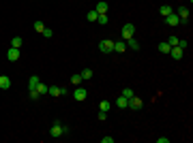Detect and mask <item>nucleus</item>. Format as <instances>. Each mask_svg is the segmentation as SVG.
<instances>
[{"label":"nucleus","instance_id":"nucleus-12","mask_svg":"<svg viewBox=\"0 0 193 143\" xmlns=\"http://www.w3.org/2000/svg\"><path fill=\"white\" fill-rule=\"evenodd\" d=\"M114 105H116V107H118V109H127V107H129V100H127V98H124V96H118V98H116V103H114Z\"/></svg>","mask_w":193,"mask_h":143},{"label":"nucleus","instance_id":"nucleus-2","mask_svg":"<svg viewBox=\"0 0 193 143\" xmlns=\"http://www.w3.org/2000/svg\"><path fill=\"white\" fill-rule=\"evenodd\" d=\"M142 107H144V100H142L140 96H131V98H129V109H133V111H140Z\"/></svg>","mask_w":193,"mask_h":143},{"label":"nucleus","instance_id":"nucleus-5","mask_svg":"<svg viewBox=\"0 0 193 143\" xmlns=\"http://www.w3.org/2000/svg\"><path fill=\"white\" fill-rule=\"evenodd\" d=\"M69 92L67 88H60V85H49V90H47V94H52V96H64Z\"/></svg>","mask_w":193,"mask_h":143},{"label":"nucleus","instance_id":"nucleus-15","mask_svg":"<svg viewBox=\"0 0 193 143\" xmlns=\"http://www.w3.org/2000/svg\"><path fill=\"white\" fill-rule=\"evenodd\" d=\"M39 84H41V79H39L36 75H32V77L28 79V88H30V90H35V88H36Z\"/></svg>","mask_w":193,"mask_h":143},{"label":"nucleus","instance_id":"nucleus-11","mask_svg":"<svg viewBox=\"0 0 193 143\" xmlns=\"http://www.w3.org/2000/svg\"><path fill=\"white\" fill-rule=\"evenodd\" d=\"M165 24L168 26H178L180 24V22H178V15H176V13H169L168 17H165Z\"/></svg>","mask_w":193,"mask_h":143},{"label":"nucleus","instance_id":"nucleus-30","mask_svg":"<svg viewBox=\"0 0 193 143\" xmlns=\"http://www.w3.org/2000/svg\"><path fill=\"white\" fill-rule=\"evenodd\" d=\"M41 34L45 36V38H52V34H54V32H52V28H45V30H43Z\"/></svg>","mask_w":193,"mask_h":143},{"label":"nucleus","instance_id":"nucleus-34","mask_svg":"<svg viewBox=\"0 0 193 143\" xmlns=\"http://www.w3.org/2000/svg\"><path fill=\"white\" fill-rule=\"evenodd\" d=\"M101 141H103V143H114V137H103Z\"/></svg>","mask_w":193,"mask_h":143},{"label":"nucleus","instance_id":"nucleus-25","mask_svg":"<svg viewBox=\"0 0 193 143\" xmlns=\"http://www.w3.org/2000/svg\"><path fill=\"white\" fill-rule=\"evenodd\" d=\"M122 96H124V98L129 100V98H131V96H135V94H133V90H131V88H124V90H122Z\"/></svg>","mask_w":193,"mask_h":143},{"label":"nucleus","instance_id":"nucleus-27","mask_svg":"<svg viewBox=\"0 0 193 143\" xmlns=\"http://www.w3.org/2000/svg\"><path fill=\"white\" fill-rule=\"evenodd\" d=\"M165 43H168L169 47H174V45H178V38H176V36H169L168 41H165Z\"/></svg>","mask_w":193,"mask_h":143},{"label":"nucleus","instance_id":"nucleus-4","mask_svg":"<svg viewBox=\"0 0 193 143\" xmlns=\"http://www.w3.org/2000/svg\"><path fill=\"white\" fill-rule=\"evenodd\" d=\"M133 34H135V26L133 24H124L122 26V38H124V41L133 38Z\"/></svg>","mask_w":193,"mask_h":143},{"label":"nucleus","instance_id":"nucleus-16","mask_svg":"<svg viewBox=\"0 0 193 143\" xmlns=\"http://www.w3.org/2000/svg\"><path fill=\"white\" fill-rule=\"evenodd\" d=\"M109 107H112V103H109V100H105V98H103V100L99 103V111H105V113H108Z\"/></svg>","mask_w":193,"mask_h":143},{"label":"nucleus","instance_id":"nucleus-28","mask_svg":"<svg viewBox=\"0 0 193 143\" xmlns=\"http://www.w3.org/2000/svg\"><path fill=\"white\" fill-rule=\"evenodd\" d=\"M71 84L73 85H80V84H82V77H80V75H73V77H71Z\"/></svg>","mask_w":193,"mask_h":143},{"label":"nucleus","instance_id":"nucleus-8","mask_svg":"<svg viewBox=\"0 0 193 143\" xmlns=\"http://www.w3.org/2000/svg\"><path fill=\"white\" fill-rule=\"evenodd\" d=\"M86 88H82V85H77V88H75V92H73V98H75V100H86Z\"/></svg>","mask_w":193,"mask_h":143},{"label":"nucleus","instance_id":"nucleus-21","mask_svg":"<svg viewBox=\"0 0 193 143\" xmlns=\"http://www.w3.org/2000/svg\"><path fill=\"white\" fill-rule=\"evenodd\" d=\"M96 17H99V13H96V11H88V13H86V19H88V22H96Z\"/></svg>","mask_w":193,"mask_h":143},{"label":"nucleus","instance_id":"nucleus-20","mask_svg":"<svg viewBox=\"0 0 193 143\" xmlns=\"http://www.w3.org/2000/svg\"><path fill=\"white\" fill-rule=\"evenodd\" d=\"M47 90H49V85H45V84H39L36 85V92L43 96V94H47Z\"/></svg>","mask_w":193,"mask_h":143},{"label":"nucleus","instance_id":"nucleus-31","mask_svg":"<svg viewBox=\"0 0 193 143\" xmlns=\"http://www.w3.org/2000/svg\"><path fill=\"white\" fill-rule=\"evenodd\" d=\"M96 120H101V122H103V120H108V113H105V111H99V115H96Z\"/></svg>","mask_w":193,"mask_h":143},{"label":"nucleus","instance_id":"nucleus-13","mask_svg":"<svg viewBox=\"0 0 193 143\" xmlns=\"http://www.w3.org/2000/svg\"><path fill=\"white\" fill-rule=\"evenodd\" d=\"M11 88V79L7 75H0V90H9Z\"/></svg>","mask_w":193,"mask_h":143},{"label":"nucleus","instance_id":"nucleus-17","mask_svg":"<svg viewBox=\"0 0 193 143\" xmlns=\"http://www.w3.org/2000/svg\"><path fill=\"white\" fill-rule=\"evenodd\" d=\"M159 13H161L163 17H168L169 13H172V7H169V4H161V7H159Z\"/></svg>","mask_w":193,"mask_h":143},{"label":"nucleus","instance_id":"nucleus-24","mask_svg":"<svg viewBox=\"0 0 193 143\" xmlns=\"http://www.w3.org/2000/svg\"><path fill=\"white\" fill-rule=\"evenodd\" d=\"M43 30H45V26H43V22H35V32H39V34H41Z\"/></svg>","mask_w":193,"mask_h":143},{"label":"nucleus","instance_id":"nucleus-29","mask_svg":"<svg viewBox=\"0 0 193 143\" xmlns=\"http://www.w3.org/2000/svg\"><path fill=\"white\" fill-rule=\"evenodd\" d=\"M30 98H32V100H39V98H41V94L36 92V88H35V90H30Z\"/></svg>","mask_w":193,"mask_h":143},{"label":"nucleus","instance_id":"nucleus-33","mask_svg":"<svg viewBox=\"0 0 193 143\" xmlns=\"http://www.w3.org/2000/svg\"><path fill=\"white\" fill-rule=\"evenodd\" d=\"M187 45H189L187 41H178V47H180V49H187Z\"/></svg>","mask_w":193,"mask_h":143},{"label":"nucleus","instance_id":"nucleus-23","mask_svg":"<svg viewBox=\"0 0 193 143\" xmlns=\"http://www.w3.org/2000/svg\"><path fill=\"white\" fill-rule=\"evenodd\" d=\"M169 49L172 47H169L168 43H159V51H161V54H169Z\"/></svg>","mask_w":193,"mask_h":143},{"label":"nucleus","instance_id":"nucleus-19","mask_svg":"<svg viewBox=\"0 0 193 143\" xmlns=\"http://www.w3.org/2000/svg\"><path fill=\"white\" fill-rule=\"evenodd\" d=\"M22 45H24V41H22V36H13L11 38V47H22Z\"/></svg>","mask_w":193,"mask_h":143},{"label":"nucleus","instance_id":"nucleus-26","mask_svg":"<svg viewBox=\"0 0 193 143\" xmlns=\"http://www.w3.org/2000/svg\"><path fill=\"white\" fill-rule=\"evenodd\" d=\"M96 24H101V26L108 24V13H105V15H99V17H96Z\"/></svg>","mask_w":193,"mask_h":143},{"label":"nucleus","instance_id":"nucleus-14","mask_svg":"<svg viewBox=\"0 0 193 143\" xmlns=\"http://www.w3.org/2000/svg\"><path fill=\"white\" fill-rule=\"evenodd\" d=\"M114 51H118V54L127 51V41H118V43H114Z\"/></svg>","mask_w":193,"mask_h":143},{"label":"nucleus","instance_id":"nucleus-18","mask_svg":"<svg viewBox=\"0 0 193 143\" xmlns=\"http://www.w3.org/2000/svg\"><path fill=\"white\" fill-rule=\"evenodd\" d=\"M80 77H82V81H88V79H92V71H90V69H84V71L80 73Z\"/></svg>","mask_w":193,"mask_h":143},{"label":"nucleus","instance_id":"nucleus-32","mask_svg":"<svg viewBox=\"0 0 193 143\" xmlns=\"http://www.w3.org/2000/svg\"><path fill=\"white\" fill-rule=\"evenodd\" d=\"M157 143H169V137H159Z\"/></svg>","mask_w":193,"mask_h":143},{"label":"nucleus","instance_id":"nucleus-22","mask_svg":"<svg viewBox=\"0 0 193 143\" xmlns=\"http://www.w3.org/2000/svg\"><path fill=\"white\" fill-rule=\"evenodd\" d=\"M127 47L129 49H140V43H137L135 38H129V41H127Z\"/></svg>","mask_w":193,"mask_h":143},{"label":"nucleus","instance_id":"nucleus-3","mask_svg":"<svg viewBox=\"0 0 193 143\" xmlns=\"http://www.w3.org/2000/svg\"><path fill=\"white\" fill-rule=\"evenodd\" d=\"M99 49H101L103 54H112V51H114V41H109V38H103V41L99 43Z\"/></svg>","mask_w":193,"mask_h":143},{"label":"nucleus","instance_id":"nucleus-9","mask_svg":"<svg viewBox=\"0 0 193 143\" xmlns=\"http://www.w3.org/2000/svg\"><path fill=\"white\" fill-rule=\"evenodd\" d=\"M108 2H105V0H101V2H96V7H95V11L99 13V15H105V13H108Z\"/></svg>","mask_w":193,"mask_h":143},{"label":"nucleus","instance_id":"nucleus-10","mask_svg":"<svg viewBox=\"0 0 193 143\" xmlns=\"http://www.w3.org/2000/svg\"><path fill=\"white\" fill-rule=\"evenodd\" d=\"M169 54H172V58H174V60H180L182 54H185V49H180L178 45H174V47L169 49Z\"/></svg>","mask_w":193,"mask_h":143},{"label":"nucleus","instance_id":"nucleus-6","mask_svg":"<svg viewBox=\"0 0 193 143\" xmlns=\"http://www.w3.org/2000/svg\"><path fill=\"white\" fill-rule=\"evenodd\" d=\"M19 56H22V51H19L17 47H11L9 51H7V60H9V62H17Z\"/></svg>","mask_w":193,"mask_h":143},{"label":"nucleus","instance_id":"nucleus-7","mask_svg":"<svg viewBox=\"0 0 193 143\" xmlns=\"http://www.w3.org/2000/svg\"><path fill=\"white\" fill-rule=\"evenodd\" d=\"M178 22H180V24H189V9H187V7H180V9H178Z\"/></svg>","mask_w":193,"mask_h":143},{"label":"nucleus","instance_id":"nucleus-1","mask_svg":"<svg viewBox=\"0 0 193 143\" xmlns=\"http://www.w3.org/2000/svg\"><path fill=\"white\" fill-rule=\"evenodd\" d=\"M67 132H69V126H64L60 122H54L52 128H49V135H52V137H62V135H67Z\"/></svg>","mask_w":193,"mask_h":143}]
</instances>
